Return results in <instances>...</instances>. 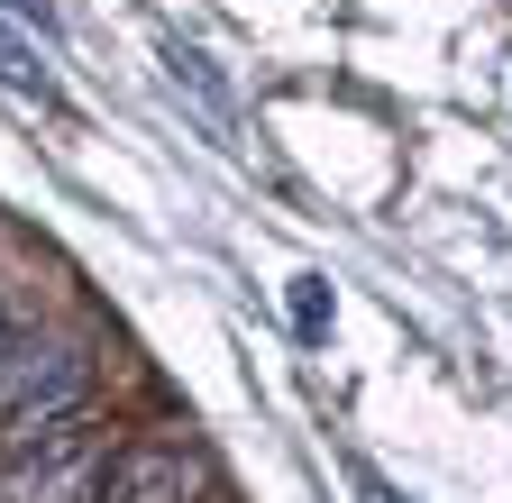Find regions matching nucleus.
<instances>
[{
	"label": "nucleus",
	"mask_w": 512,
	"mask_h": 503,
	"mask_svg": "<svg viewBox=\"0 0 512 503\" xmlns=\"http://www.w3.org/2000/svg\"><path fill=\"white\" fill-rule=\"evenodd\" d=\"M110 467H119L110 430L64 412V421L10 439V503H110Z\"/></svg>",
	"instance_id": "nucleus-1"
},
{
	"label": "nucleus",
	"mask_w": 512,
	"mask_h": 503,
	"mask_svg": "<svg viewBox=\"0 0 512 503\" xmlns=\"http://www.w3.org/2000/svg\"><path fill=\"white\" fill-rule=\"evenodd\" d=\"M83 394H92V357L83 348H19L10 357V375H0V430H46V421H64V412H83Z\"/></svg>",
	"instance_id": "nucleus-2"
},
{
	"label": "nucleus",
	"mask_w": 512,
	"mask_h": 503,
	"mask_svg": "<svg viewBox=\"0 0 512 503\" xmlns=\"http://www.w3.org/2000/svg\"><path fill=\"white\" fill-rule=\"evenodd\" d=\"M0 92H19V101H55V74L37 65V46L19 28H0Z\"/></svg>",
	"instance_id": "nucleus-3"
},
{
	"label": "nucleus",
	"mask_w": 512,
	"mask_h": 503,
	"mask_svg": "<svg viewBox=\"0 0 512 503\" xmlns=\"http://www.w3.org/2000/svg\"><path fill=\"white\" fill-rule=\"evenodd\" d=\"M165 65H174V83H192V92L211 101V119H229V110H238V101H229V83L211 74V55H202V46H183V37H165Z\"/></svg>",
	"instance_id": "nucleus-4"
},
{
	"label": "nucleus",
	"mask_w": 512,
	"mask_h": 503,
	"mask_svg": "<svg viewBox=\"0 0 512 503\" xmlns=\"http://www.w3.org/2000/svg\"><path fill=\"white\" fill-rule=\"evenodd\" d=\"M293 321H302L311 339L330 330V284H320V275H302V284H293Z\"/></svg>",
	"instance_id": "nucleus-5"
},
{
	"label": "nucleus",
	"mask_w": 512,
	"mask_h": 503,
	"mask_svg": "<svg viewBox=\"0 0 512 503\" xmlns=\"http://www.w3.org/2000/svg\"><path fill=\"white\" fill-rule=\"evenodd\" d=\"M28 348V321H19V302L10 293H0V375H10V357Z\"/></svg>",
	"instance_id": "nucleus-6"
},
{
	"label": "nucleus",
	"mask_w": 512,
	"mask_h": 503,
	"mask_svg": "<svg viewBox=\"0 0 512 503\" xmlns=\"http://www.w3.org/2000/svg\"><path fill=\"white\" fill-rule=\"evenodd\" d=\"M357 503H412L394 476H375V467H357Z\"/></svg>",
	"instance_id": "nucleus-7"
},
{
	"label": "nucleus",
	"mask_w": 512,
	"mask_h": 503,
	"mask_svg": "<svg viewBox=\"0 0 512 503\" xmlns=\"http://www.w3.org/2000/svg\"><path fill=\"white\" fill-rule=\"evenodd\" d=\"M19 19H37V28H55V0H10Z\"/></svg>",
	"instance_id": "nucleus-8"
}]
</instances>
